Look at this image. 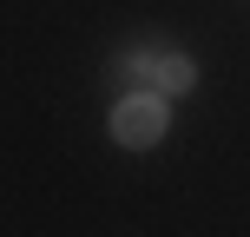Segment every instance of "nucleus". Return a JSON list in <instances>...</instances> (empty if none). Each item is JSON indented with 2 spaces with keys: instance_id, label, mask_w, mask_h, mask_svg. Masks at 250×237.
<instances>
[{
  "instance_id": "nucleus-1",
  "label": "nucleus",
  "mask_w": 250,
  "mask_h": 237,
  "mask_svg": "<svg viewBox=\"0 0 250 237\" xmlns=\"http://www.w3.org/2000/svg\"><path fill=\"white\" fill-rule=\"evenodd\" d=\"M165 125H171V112H165V92H125V99L112 106V138H119L125 151L158 145Z\"/></svg>"
},
{
  "instance_id": "nucleus-2",
  "label": "nucleus",
  "mask_w": 250,
  "mask_h": 237,
  "mask_svg": "<svg viewBox=\"0 0 250 237\" xmlns=\"http://www.w3.org/2000/svg\"><path fill=\"white\" fill-rule=\"evenodd\" d=\"M145 73L158 79V92H185L191 79H198V66H191L185 53H165V60H151V66H145Z\"/></svg>"
}]
</instances>
